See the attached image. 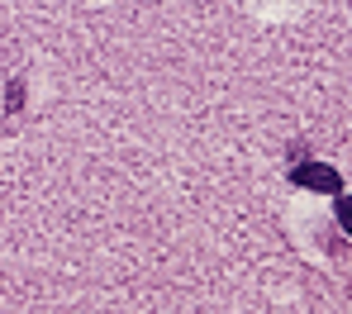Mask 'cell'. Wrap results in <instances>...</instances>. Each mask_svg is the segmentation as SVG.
Returning <instances> with one entry per match:
<instances>
[{
	"mask_svg": "<svg viewBox=\"0 0 352 314\" xmlns=\"http://www.w3.org/2000/svg\"><path fill=\"white\" fill-rule=\"evenodd\" d=\"M338 224H343V234H352V195H338Z\"/></svg>",
	"mask_w": 352,
	"mask_h": 314,
	"instance_id": "7a4b0ae2",
	"label": "cell"
},
{
	"mask_svg": "<svg viewBox=\"0 0 352 314\" xmlns=\"http://www.w3.org/2000/svg\"><path fill=\"white\" fill-rule=\"evenodd\" d=\"M291 181L305 190H324V195H343V177L333 172V167H324V162H300L291 167Z\"/></svg>",
	"mask_w": 352,
	"mask_h": 314,
	"instance_id": "6da1fadb",
	"label": "cell"
}]
</instances>
